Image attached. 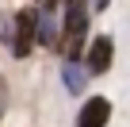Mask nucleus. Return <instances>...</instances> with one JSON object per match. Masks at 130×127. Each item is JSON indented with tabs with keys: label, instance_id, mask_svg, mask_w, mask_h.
Listing matches in <instances>:
<instances>
[{
	"label": "nucleus",
	"instance_id": "1",
	"mask_svg": "<svg viewBox=\"0 0 130 127\" xmlns=\"http://www.w3.org/2000/svg\"><path fill=\"white\" fill-rule=\"evenodd\" d=\"M88 27H92V8L88 0H69L65 4V16H61V27H57V46L65 58H80L84 46H88Z\"/></svg>",
	"mask_w": 130,
	"mask_h": 127
},
{
	"label": "nucleus",
	"instance_id": "2",
	"mask_svg": "<svg viewBox=\"0 0 130 127\" xmlns=\"http://www.w3.org/2000/svg\"><path fill=\"white\" fill-rule=\"evenodd\" d=\"M4 46H8L15 58H27V54L35 50V8H23V12L12 19V27L4 31Z\"/></svg>",
	"mask_w": 130,
	"mask_h": 127
},
{
	"label": "nucleus",
	"instance_id": "3",
	"mask_svg": "<svg viewBox=\"0 0 130 127\" xmlns=\"http://www.w3.org/2000/svg\"><path fill=\"white\" fill-rule=\"evenodd\" d=\"M111 62H115V39H111V35L92 39L88 50H84V70H88V77H92V73H107Z\"/></svg>",
	"mask_w": 130,
	"mask_h": 127
},
{
	"label": "nucleus",
	"instance_id": "4",
	"mask_svg": "<svg viewBox=\"0 0 130 127\" xmlns=\"http://www.w3.org/2000/svg\"><path fill=\"white\" fill-rule=\"evenodd\" d=\"M111 123V100L107 96H88L84 108L77 112V127H107Z\"/></svg>",
	"mask_w": 130,
	"mask_h": 127
},
{
	"label": "nucleus",
	"instance_id": "5",
	"mask_svg": "<svg viewBox=\"0 0 130 127\" xmlns=\"http://www.w3.org/2000/svg\"><path fill=\"white\" fill-rule=\"evenodd\" d=\"M61 81H65V89H69V93H84V85H88V70L80 66L77 58H65V70H61Z\"/></svg>",
	"mask_w": 130,
	"mask_h": 127
},
{
	"label": "nucleus",
	"instance_id": "6",
	"mask_svg": "<svg viewBox=\"0 0 130 127\" xmlns=\"http://www.w3.org/2000/svg\"><path fill=\"white\" fill-rule=\"evenodd\" d=\"M4 108H8V81L0 77V116H4Z\"/></svg>",
	"mask_w": 130,
	"mask_h": 127
},
{
	"label": "nucleus",
	"instance_id": "7",
	"mask_svg": "<svg viewBox=\"0 0 130 127\" xmlns=\"http://www.w3.org/2000/svg\"><path fill=\"white\" fill-rule=\"evenodd\" d=\"M88 8H92V12H107V8H111V0H92Z\"/></svg>",
	"mask_w": 130,
	"mask_h": 127
}]
</instances>
